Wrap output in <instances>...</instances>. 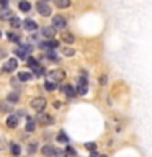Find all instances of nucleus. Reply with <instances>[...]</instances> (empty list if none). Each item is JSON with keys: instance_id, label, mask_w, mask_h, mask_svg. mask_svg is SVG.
Wrapping results in <instances>:
<instances>
[{"instance_id": "nucleus-1", "label": "nucleus", "mask_w": 152, "mask_h": 157, "mask_svg": "<svg viewBox=\"0 0 152 157\" xmlns=\"http://www.w3.org/2000/svg\"><path fill=\"white\" fill-rule=\"evenodd\" d=\"M48 77H49V80H51V82L59 83V82H62L64 78H66V72H64L62 69H52V71L48 74Z\"/></svg>"}, {"instance_id": "nucleus-2", "label": "nucleus", "mask_w": 152, "mask_h": 157, "mask_svg": "<svg viewBox=\"0 0 152 157\" xmlns=\"http://www.w3.org/2000/svg\"><path fill=\"white\" fill-rule=\"evenodd\" d=\"M48 105V101H46V98L44 97H36V98H33L31 100V108L33 110H36L38 113H41L44 108H46Z\"/></svg>"}, {"instance_id": "nucleus-3", "label": "nucleus", "mask_w": 152, "mask_h": 157, "mask_svg": "<svg viewBox=\"0 0 152 157\" xmlns=\"http://www.w3.org/2000/svg\"><path fill=\"white\" fill-rule=\"evenodd\" d=\"M36 10H38V13L41 15V17H49L51 15V7L46 3V2H38V5H36Z\"/></svg>"}, {"instance_id": "nucleus-4", "label": "nucleus", "mask_w": 152, "mask_h": 157, "mask_svg": "<svg viewBox=\"0 0 152 157\" xmlns=\"http://www.w3.org/2000/svg\"><path fill=\"white\" fill-rule=\"evenodd\" d=\"M51 26H54L56 29H64L67 26V21H66L64 17H61V15H56V17H52V25Z\"/></svg>"}, {"instance_id": "nucleus-5", "label": "nucleus", "mask_w": 152, "mask_h": 157, "mask_svg": "<svg viewBox=\"0 0 152 157\" xmlns=\"http://www.w3.org/2000/svg\"><path fill=\"white\" fill-rule=\"evenodd\" d=\"M29 52H31V46H29V44H23L21 48H18L17 51H15L17 57H20V59H26Z\"/></svg>"}, {"instance_id": "nucleus-6", "label": "nucleus", "mask_w": 152, "mask_h": 157, "mask_svg": "<svg viewBox=\"0 0 152 157\" xmlns=\"http://www.w3.org/2000/svg\"><path fill=\"white\" fill-rule=\"evenodd\" d=\"M36 121H38L41 126H49V124H52V123H54V118L49 116V115H44V113H39Z\"/></svg>"}, {"instance_id": "nucleus-7", "label": "nucleus", "mask_w": 152, "mask_h": 157, "mask_svg": "<svg viewBox=\"0 0 152 157\" xmlns=\"http://www.w3.org/2000/svg\"><path fill=\"white\" fill-rule=\"evenodd\" d=\"M75 92L78 93V95H87L88 88H87V78H85V77H80V78H78V87H77Z\"/></svg>"}, {"instance_id": "nucleus-8", "label": "nucleus", "mask_w": 152, "mask_h": 157, "mask_svg": "<svg viewBox=\"0 0 152 157\" xmlns=\"http://www.w3.org/2000/svg\"><path fill=\"white\" fill-rule=\"evenodd\" d=\"M41 33H43V36L46 39H52L54 36H56V28L54 26H44L41 29Z\"/></svg>"}, {"instance_id": "nucleus-9", "label": "nucleus", "mask_w": 152, "mask_h": 157, "mask_svg": "<svg viewBox=\"0 0 152 157\" xmlns=\"http://www.w3.org/2000/svg\"><path fill=\"white\" fill-rule=\"evenodd\" d=\"M39 48H41V49H46V51H51V49L57 48V41L48 39V41H44V43H39Z\"/></svg>"}, {"instance_id": "nucleus-10", "label": "nucleus", "mask_w": 152, "mask_h": 157, "mask_svg": "<svg viewBox=\"0 0 152 157\" xmlns=\"http://www.w3.org/2000/svg\"><path fill=\"white\" fill-rule=\"evenodd\" d=\"M13 18V12L8 7L0 8V20H12Z\"/></svg>"}, {"instance_id": "nucleus-11", "label": "nucleus", "mask_w": 152, "mask_h": 157, "mask_svg": "<svg viewBox=\"0 0 152 157\" xmlns=\"http://www.w3.org/2000/svg\"><path fill=\"white\" fill-rule=\"evenodd\" d=\"M17 67H18V61H17L15 57H12V59H8V61H7V64H5L3 69H5L7 72H12V71H15Z\"/></svg>"}, {"instance_id": "nucleus-12", "label": "nucleus", "mask_w": 152, "mask_h": 157, "mask_svg": "<svg viewBox=\"0 0 152 157\" xmlns=\"http://www.w3.org/2000/svg\"><path fill=\"white\" fill-rule=\"evenodd\" d=\"M54 149H56V147H52L51 144H46V146L41 147V154L44 157H52L54 155Z\"/></svg>"}, {"instance_id": "nucleus-13", "label": "nucleus", "mask_w": 152, "mask_h": 157, "mask_svg": "<svg viewBox=\"0 0 152 157\" xmlns=\"http://www.w3.org/2000/svg\"><path fill=\"white\" fill-rule=\"evenodd\" d=\"M34 128H36V123H34V120H33L31 116H26V126H25V131L33 132Z\"/></svg>"}, {"instance_id": "nucleus-14", "label": "nucleus", "mask_w": 152, "mask_h": 157, "mask_svg": "<svg viewBox=\"0 0 152 157\" xmlns=\"http://www.w3.org/2000/svg\"><path fill=\"white\" fill-rule=\"evenodd\" d=\"M23 28H26L28 31H34V29L38 28L36 21H33V20H25L23 21Z\"/></svg>"}, {"instance_id": "nucleus-15", "label": "nucleus", "mask_w": 152, "mask_h": 157, "mask_svg": "<svg viewBox=\"0 0 152 157\" xmlns=\"http://www.w3.org/2000/svg\"><path fill=\"white\" fill-rule=\"evenodd\" d=\"M7 126L8 128H17L18 126V116L17 115H10L7 118Z\"/></svg>"}, {"instance_id": "nucleus-16", "label": "nucleus", "mask_w": 152, "mask_h": 157, "mask_svg": "<svg viewBox=\"0 0 152 157\" xmlns=\"http://www.w3.org/2000/svg\"><path fill=\"white\" fill-rule=\"evenodd\" d=\"M20 10H21V12H25V13H28L29 10H31V3L28 2V0H21V2H20Z\"/></svg>"}, {"instance_id": "nucleus-17", "label": "nucleus", "mask_w": 152, "mask_h": 157, "mask_svg": "<svg viewBox=\"0 0 152 157\" xmlns=\"http://www.w3.org/2000/svg\"><path fill=\"white\" fill-rule=\"evenodd\" d=\"M62 92L66 93L67 97H74V95L77 93L75 90H74V87H72V85H64V87H62Z\"/></svg>"}, {"instance_id": "nucleus-18", "label": "nucleus", "mask_w": 152, "mask_h": 157, "mask_svg": "<svg viewBox=\"0 0 152 157\" xmlns=\"http://www.w3.org/2000/svg\"><path fill=\"white\" fill-rule=\"evenodd\" d=\"M56 7L57 8H67V7H70V0H56Z\"/></svg>"}, {"instance_id": "nucleus-19", "label": "nucleus", "mask_w": 152, "mask_h": 157, "mask_svg": "<svg viewBox=\"0 0 152 157\" xmlns=\"http://www.w3.org/2000/svg\"><path fill=\"white\" fill-rule=\"evenodd\" d=\"M62 39H64V43L72 44V43H74V34L69 33V31H64V33H62Z\"/></svg>"}, {"instance_id": "nucleus-20", "label": "nucleus", "mask_w": 152, "mask_h": 157, "mask_svg": "<svg viewBox=\"0 0 152 157\" xmlns=\"http://www.w3.org/2000/svg\"><path fill=\"white\" fill-rule=\"evenodd\" d=\"M56 139H57V142H62V144H66V142H69V137H67V134H66L64 131H61V132H59Z\"/></svg>"}, {"instance_id": "nucleus-21", "label": "nucleus", "mask_w": 152, "mask_h": 157, "mask_svg": "<svg viewBox=\"0 0 152 157\" xmlns=\"http://www.w3.org/2000/svg\"><path fill=\"white\" fill-rule=\"evenodd\" d=\"M18 78H20L21 82H28L29 78H31V74H29V72H20V74H18Z\"/></svg>"}, {"instance_id": "nucleus-22", "label": "nucleus", "mask_w": 152, "mask_h": 157, "mask_svg": "<svg viewBox=\"0 0 152 157\" xmlns=\"http://www.w3.org/2000/svg\"><path fill=\"white\" fill-rule=\"evenodd\" d=\"M10 151H12V154H13V155H20V152H21L20 146H18V144H15V142H13L12 146H10Z\"/></svg>"}, {"instance_id": "nucleus-23", "label": "nucleus", "mask_w": 152, "mask_h": 157, "mask_svg": "<svg viewBox=\"0 0 152 157\" xmlns=\"http://www.w3.org/2000/svg\"><path fill=\"white\" fill-rule=\"evenodd\" d=\"M44 88H46L48 92H54V90H56V83L51 82V80H48L46 83H44Z\"/></svg>"}, {"instance_id": "nucleus-24", "label": "nucleus", "mask_w": 152, "mask_h": 157, "mask_svg": "<svg viewBox=\"0 0 152 157\" xmlns=\"http://www.w3.org/2000/svg\"><path fill=\"white\" fill-rule=\"evenodd\" d=\"M7 36H8L10 41H13V43H18V41H20V36H18L17 33H13V31H8Z\"/></svg>"}, {"instance_id": "nucleus-25", "label": "nucleus", "mask_w": 152, "mask_h": 157, "mask_svg": "<svg viewBox=\"0 0 152 157\" xmlns=\"http://www.w3.org/2000/svg\"><path fill=\"white\" fill-rule=\"evenodd\" d=\"M28 67H29V69H33V71H34V69L38 67V61H36L34 57H28Z\"/></svg>"}, {"instance_id": "nucleus-26", "label": "nucleus", "mask_w": 152, "mask_h": 157, "mask_svg": "<svg viewBox=\"0 0 152 157\" xmlns=\"http://www.w3.org/2000/svg\"><path fill=\"white\" fill-rule=\"evenodd\" d=\"M8 98V101H13V103H17L18 101V98H20V95H18V92H12L10 95L7 97Z\"/></svg>"}, {"instance_id": "nucleus-27", "label": "nucleus", "mask_w": 152, "mask_h": 157, "mask_svg": "<svg viewBox=\"0 0 152 157\" xmlns=\"http://www.w3.org/2000/svg\"><path fill=\"white\" fill-rule=\"evenodd\" d=\"M10 23H12V26L13 28H20V26H21V21H20V18H17V17H13L12 20H10Z\"/></svg>"}, {"instance_id": "nucleus-28", "label": "nucleus", "mask_w": 152, "mask_h": 157, "mask_svg": "<svg viewBox=\"0 0 152 157\" xmlns=\"http://www.w3.org/2000/svg\"><path fill=\"white\" fill-rule=\"evenodd\" d=\"M44 74H46V71H44V67H36V69H34V75H36V77H41V75H44Z\"/></svg>"}, {"instance_id": "nucleus-29", "label": "nucleus", "mask_w": 152, "mask_h": 157, "mask_svg": "<svg viewBox=\"0 0 152 157\" xmlns=\"http://www.w3.org/2000/svg\"><path fill=\"white\" fill-rule=\"evenodd\" d=\"M54 157H67L66 151H61V149H54Z\"/></svg>"}, {"instance_id": "nucleus-30", "label": "nucleus", "mask_w": 152, "mask_h": 157, "mask_svg": "<svg viewBox=\"0 0 152 157\" xmlns=\"http://www.w3.org/2000/svg\"><path fill=\"white\" fill-rule=\"evenodd\" d=\"M12 106L7 105V103H0V113H5V111H10Z\"/></svg>"}, {"instance_id": "nucleus-31", "label": "nucleus", "mask_w": 152, "mask_h": 157, "mask_svg": "<svg viewBox=\"0 0 152 157\" xmlns=\"http://www.w3.org/2000/svg\"><path fill=\"white\" fill-rule=\"evenodd\" d=\"M64 56H67V57H72L74 56V52H75V51H74V49H70V48H64Z\"/></svg>"}, {"instance_id": "nucleus-32", "label": "nucleus", "mask_w": 152, "mask_h": 157, "mask_svg": "<svg viewBox=\"0 0 152 157\" xmlns=\"http://www.w3.org/2000/svg\"><path fill=\"white\" fill-rule=\"evenodd\" d=\"M85 147H87V149L90 151V152H95V149H97V144H95V142H87Z\"/></svg>"}, {"instance_id": "nucleus-33", "label": "nucleus", "mask_w": 152, "mask_h": 157, "mask_svg": "<svg viewBox=\"0 0 152 157\" xmlns=\"http://www.w3.org/2000/svg\"><path fill=\"white\" fill-rule=\"evenodd\" d=\"M106 82H108V77H106V75H101V77H100V83H101V85H105Z\"/></svg>"}, {"instance_id": "nucleus-34", "label": "nucleus", "mask_w": 152, "mask_h": 157, "mask_svg": "<svg viewBox=\"0 0 152 157\" xmlns=\"http://www.w3.org/2000/svg\"><path fill=\"white\" fill-rule=\"evenodd\" d=\"M66 154H70V155H75V151L72 149V147H67L66 149Z\"/></svg>"}, {"instance_id": "nucleus-35", "label": "nucleus", "mask_w": 152, "mask_h": 157, "mask_svg": "<svg viewBox=\"0 0 152 157\" xmlns=\"http://www.w3.org/2000/svg\"><path fill=\"white\" fill-rule=\"evenodd\" d=\"M36 151V142H31V144H29V152H34Z\"/></svg>"}, {"instance_id": "nucleus-36", "label": "nucleus", "mask_w": 152, "mask_h": 157, "mask_svg": "<svg viewBox=\"0 0 152 157\" xmlns=\"http://www.w3.org/2000/svg\"><path fill=\"white\" fill-rule=\"evenodd\" d=\"M7 5H8V0H0V7H7Z\"/></svg>"}, {"instance_id": "nucleus-37", "label": "nucleus", "mask_w": 152, "mask_h": 157, "mask_svg": "<svg viewBox=\"0 0 152 157\" xmlns=\"http://www.w3.org/2000/svg\"><path fill=\"white\" fill-rule=\"evenodd\" d=\"M54 108H61V103H59V101H54Z\"/></svg>"}, {"instance_id": "nucleus-38", "label": "nucleus", "mask_w": 152, "mask_h": 157, "mask_svg": "<svg viewBox=\"0 0 152 157\" xmlns=\"http://www.w3.org/2000/svg\"><path fill=\"white\" fill-rule=\"evenodd\" d=\"M90 157H98V154H97V152H92V154H90Z\"/></svg>"}, {"instance_id": "nucleus-39", "label": "nucleus", "mask_w": 152, "mask_h": 157, "mask_svg": "<svg viewBox=\"0 0 152 157\" xmlns=\"http://www.w3.org/2000/svg\"><path fill=\"white\" fill-rule=\"evenodd\" d=\"M98 157H106V155H98Z\"/></svg>"}, {"instance_id": "nucleus-40", "label": "nucleus", "mask_w": 152, "mask_h": 157, "mask_svg": "<svg viewBox=\"0 0 152 157\" xmlns=\"http://www.w3.org/2000/svg\"><path fill=\"white\" fill-rule=\"evenodd\" d=\"M0 36H2V31H0Z\"/></svg>"}]
</instances>
